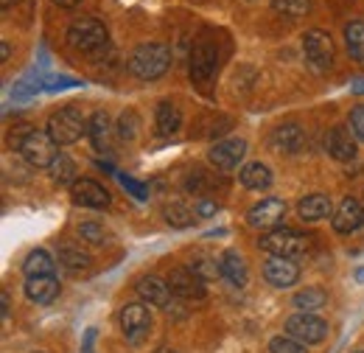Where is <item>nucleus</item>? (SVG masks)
<instances>
[{
    "mask_svg": "<svg viewBox=\"0 0 364 353\" xmlns=\"http://www.w3.org/2000/svg\"><path fill=\"white\" fill-rule=\"evenodd\" d=\"M87 137L95 146V152H109L112 149V124L107 112H92L90 124H87Z\"/></svg>",
    "mask_w": 364,
    "mask_h": 353,
    "instance_id": "nucleus-23",
    "label": "nucleus"
},
{
    "mask_svg": "<svg viewBox=\"0 0 364 353\" xmlns=\"http://www.w3.org/2000/svg\"><path fill=\"white\" fill-rule=\"evenodd\" d=\"M17 152H20V157H23L28 166H34V169H50L53 160L59 157L56 140L48 132H40V130H28V135L20 140Z\"/></svg>",
    "mask_w": 364,
    "mask_h": 353,
    "instance_id": "nucleus-5",
    "label": "nucleus"
},
{
    "mask_svg": "<svg viewBox=\"0 0 364 353\" xmlns=\"http://www.w3.org/2000/svg\"><path fill=\"white\" fill-rule=\"evenodd\" d=\"M264 278L274 289H289L300 280V266L294 264V258H277L269 255V261L264 264Z\"/></svg>",
    "mask_w": 364,
    "mask_h": 353,
    "instance_id": "nucleus-15",
    "label": "nucleus"
},
{
    "mask_svg": "<svg viewBox=\"0 0 364 353\" xmlns=\"http://www.w3.org/2000/svg\"><path fill=\"white\" fill-rule=\"evenodd\" d=\"M118 322H121L127 339L137 342V339L151 328V311H149L146 303H127V306L121 309V314H118Z\"/></svg>",
    "mask_w": 364,
    "mask_h": 353,
    "instance_id": "nucleus-14",
    "label": "nucleus"
},
{
    "mask_svg": "<svg viewBox=\"0 0 364 353\" xmlns=\"http://www.w3.org/2000/svg\"><path fill=\"white\" fill-rule=\"evenodd\" d=\"M92 339H95V328L87 331V337H85V351L82 353H92Z\"/></svg>",
    "mask_w": 364,
    "mask_h": 353,
    "instance_id": "nucleus-42",
    "label": "nucleus"
},
{
    "mask_svg": "<svg viewBox=\"0 0 364 353\" xmlns=\"http://www.w3.org/2000/svg\"><path fill=\"white\" fill-rule=\"evenodd\" d=\"M269 353H309L306 345L289 334H280V337H272L269 339Z\"/></svg>",
    "mask_w": 364,
    "mask_h": 353,
    "instance_id": "nucleus-33",
    "label": "nucleus"
},
{
    "mask_svg": "<svg viewBox=\"0 0 364 353\" xmlns=\"http://www.w3.org/2000/svg\"><path fill=\"white\" fill-rule=\"evenodd\" d=\"M219 269H222V278L228 280L230 286H247L250 280V272H247V261L238 250H225L222 258H219Z\"/></svg>",
    "mask_w": 364,
    "mask_h": 353,
    "instance_id": "nucleus-20",
    "label": "nucleus"
},
{
    "mask_svg": "<svg viewBox=\"0 0 364 353\" xmlns=\"http://www.w3.org/2000/svg\"><path fill=\"white\" fill-rule=\"evenodd\" d=\"M40 85L46 93H56V90H68V88H79L82 82L73 79V76H48V79H40Z\"/></svg>",
    "mask_w": 364,
    "mask_h": 353,
    "instance_id": "nucleus-37",
    "label": "nucleus"
},
{
    "mask_svg": "<svg viewBox=\"0 0 364 353\" xmlns=\"http://www.w3.org/2000/svg\"><path fill=\"white\" fill-rule=\"evenodd\" d=\"M261 250L277 258H300L309 250V238L291 227H277L261 236Z\"/></svg>",
    "mask_w": 364,
    "mask_h": 353,
    "instance_id": "nucleus-6",
    "label": "nucleus"
},
{
    "mask_svg": "<svg viewBox=\"0 0 364 353\" xmlns=\"http://www.w3.org/2000/svg\"><path fill=\"white\" fill-rule=\"evenodd\" d=\"M356 280H364V269H359V272H356Z\"/></svg>",
    "mask_w": 364,
    "mask_h": 353,
    "instance_id": "nucleus-47",
    "label": "nucleus"
},
{
    "mask_svg": "<svg viewBox=\"0 0 364 353\" xmlns=\"http://www.w3.org/2000/svg\"><path fill=\"white\" fill-rule=\"evenodd\" d=\"M109 43V34H107V26L95 17H82L76 23H70L68 28V45L79 53H101Z\"/></svg>",
    "mask_w": 364,
    "mask_h": 353,
    "instance_id": "nucleus-4",
    "label": "nucleus"
},
{
    "mask_svg": "<svg viewBox=\"0 0 364 353\" xmlns=\"http://www.w3.org/2000/svg\"><path fill=\"white\" fill-rule=\"evenodd\" d=\"M297 214H300V219L306 221H322L328 216H333V202L325 194H309V196L300 199Z\"/></svg>",
    "mask_w": 364,
    "mask_h": 353,
    "instance_id": "nucleus-21",
    "label": "nucleus"
},
{
    "mask_svg": "<svg viewBox=\"0 0 364 353\" xmlns=\"http://www.w3.org/2000/svg\"><path fill=\"white\" fill-rule=\"evenodd\" d=\"M325 149L333 160H353L356 157V137L348 127H333L328 132V140H325Z\"/></svg>",
    "mask_w": 364,
    "mask_h": 353,
    "instance_id": "nucleus-18",
    "label": "nucleus"
},
{
    "mask_svg": "<svg viewBox=\"0 0 364 353\" xmlns=\"http://www.w3.org/2000/svg\"><path fill=\"white\" fill-rule=\"evenodd\" d=\"M50 179L56 182V185H73L79 176H76V163L65 154V152H59V157L53 160V166H50Z\"/></svg>",
    "mask_w": 364,
    "mask_h": 353,
    "instance_id": "nucleus-28",
    "label": "nucleus"
},
{
    "mask_svg": "<svg viewBox=\"0 0 364 353\" xmlns=\"http://www.w3.org/2000/svg\"><path fill=\"white\" fill-rule=\"evenodd\" d=\"M286 334L300 339L303 345H319L325 337H328V322L317 317V314H306V311H297L286 320Z\"/></svg>",
    "mask_w": 364,
    "mask_h": 353,
    "instance_id": "nucleus-7",
    "label": "nucleus"
},
{
    "mask_svg": "<svg viewBox=\"0 0 364 353\" xmlns=\"http://www.w3.org/2000/svg\"><path fill=\"white\" fill-rule=\"evenodd\" d=\"M11 3H17V0H0V6H3V9H9Z\"/></svg>",
    "mask_w": 364,
    "mask_h": 353,
    "instance_id": "nucleus-46",
    "label": "nucleus"
},
{
    "mask_svg": "<svg viewBox=\"0 0 364 353\" xmlns=\"http://www.w3.org/2000/svg\"><path fill=\"white\" fill-rule=\"evenodd\" d=\"M193 211H196V216H216L219 205H216L213 199H199V202L193 205Z\"/></svg>",
    "mask_w": 364,
    "mask_h": 353,
    "instance_id": "nucleus-40",
    "label": "nucleus"
},
{
    "mask_svg": "<svg viewBox=\"0 0 364 353\" xmlns=\"http://www.w3.org/2000/svg\"><path fill=\"white\" fill-rule=\"evenodd\" d=\"M9 56H11V48L3 40V43H0V62H9Z\"/></svg>",
    "mask_w": 364,
    "mask_h": 353,
    "instance_id": "nucleus-43",
    "label": "nucleus"
},
{
    "mask_svg": "<svg viewBox=\"0 0 364 353\" xmlns=\"http://www.w3.org/2000/svg\"><path fill=\"white\" fill-rule=\"evenodd\" d=\"M166 280H168L171 292H174L177 297H182V300H202V297L208 295L205 280H202L199 275H193L188 266H177V269H171V275H168Z\"/></svg>",
    "mask_w": 364,
    "mask_h": 353,
    "instance_id": "nucleus-13",
    "label": "nucleus"
},
{
    "mask_svg": "<svg viewBox=\"0 0 364 353\" xmlns=\"http://www.w3.org/2000/svg\"><path fill=\"white\" fill-rule=\"evenodd\" d=\"M0 303H3V320H6V317H9V295H6V292L0 295Z\"/></svg>",
    "mask_w": 364,
    "mask_h": 353,
    "instance_id": "nucleus-44",
    "label": "nucleus"
},
{
    "mask_svg": "<svg viewBox=\"0 0 364 353\" xmlns=\"http://www.w3.org/2000/svg\"><path fill=\"white\" fill-rule=\"evenodd\" d=\"M70 199L82 208H92V211H101V208H109L112 196L109 191L95 182V179H87V176H79L73 185H70Z\"/></svg>",
    "mask_w": 364,
    "mask_h": 353,
    "instance_id": "nucleus-11",
    "label": "nucleus"
},
{
    "mask_svg": "<svg viewBox=\"0 0 364 353\" xmlns=\"http://www.w3.org/2000/svg\"><path fill=\"white\" fill-rule=\"evenodd\" d=\"M171 48L166 43H143L129 56V73L140 82H154L171 68Z\"/></svg>",
    "mask_w": 364,
    "mask_h": 353,
    "instance_id": "nucleus-1",
    "label": "nucleus"
},
{
    "mask_svg": "<svg viewBox=\"0 0 364 353\" xmlns=\"http://www.w3.org/2000/svg\"><path fill=\"white\" fill-rule=\"evenodd\" d=\"M247 157V140L244 137H228V140H219L210 146L208 152V160L213 169L219 172H232L238 169V163Z\"/></svg>",
    "mask_w": 364,
    "mask_h": 353,
    "instance_id": "nucleus-10",
    "label": "nucleus"
},
{
    "mask_svg": "<svg viewBox=\"0 0 364 353\" xmlns=\"http://www.w3.org/2000/svg\"><path fill=\"white\" fill-rule=\"evenodd\" d=\"M286 216V202L277 196H264L247 211V224L255 230H277Z\"/></svg>",
    "mask_w": 364,
    "mask_h": 353,
    "instance_id": "nucleus-9",
    "label": "nucleus"
},
{
    "mask_svg": "<svg viewBox=\"0 0 364 353\" xmlns=\"http://www.w3.org/2000/svg\"><path fill=\"white\" fill-rule=\"evenodd\" d=\"M269 143H272V149H277V152L297 154L303 149V143H306V132L300 130V124H280L269 135Z\"/></svg>",
    "mask_w": 364,
    "mask_h": 353,
    "instance_id": "nucleus-19",
    "label": "nucleus"
},
{
    "mask_svg": "<svg viewBox=\"0 0 364 353\" xmlns=\"http://www.w3.org/2000/svg\"><path fill=\"white\" fill-rule=\"evenodd\" d=\"M135 289L143 303H149V306H154V309L171 311V297H174V292H171L168 280H163V278H157V275H143V278L137 280Z\"/></svg>",
    "mask_w": 364,
    "mask_h": 353,
    "instance_id": "nucleus-12",
    "label": "nucleus"
},
{
    "mask_svg": "<svg viewBox=\"0 0 364 353\" xmlns=\"http://www.w3.org/2000/svg\"><path fill=\"white\" fill-rule=\"evenodd\" d=\"M157 353H177V351H168V348H163V351H157Z\"/></svg>",
    "mask_w": 364,
    "mask_h": 353,
    "instance_id": "nucleus-48",
    "label": "nucleus"
},
{
    "mask_svg": "<svg viewBox=\"0 0 364 353\" xmlns=\"http://www.w3.org/2000/svg\"><path fill=\"white\" fill-rule=\"evenodd\" d=\"M345 45H348V53L356 59V62H364V23L362 20H350L345 26Z\"/></svg>",
    "mask_w": 364,
    "mask_h": 353,
    "instance_id": "nucleus-27",
    "label": "nucleus"
},
{
    "mask_svg": "<svg viewBox=\"0 0 364 353\" xmlns=\"http://www.w3.org/2000/svg\"><path fill=\"white\" fill-rule=\"evenodd\" d=\"M238 179H241V185L250 188V191H267L274 182L272 169H269L267 163H247V166L238 172Z\"/></svg>",
    "mask_w": 364,
    "mask_h": 353,
    "instance_id": "nucleus-24",
    "label": "nucleus"
},
{
    "mask_svg": "<svg viewBox=\"0 0 364 353\" xmlns=\"http://www.w3.org/2000/svg\"><path fill=\"white\" fill-rule=\"evenodd\" d=\"M26 297L37 306H48L59 297V280L53 275H37V278H26V286H23Z\"/></svg>",
    "mask_w": 364,
    "mask_h": 353,
    "instance_id": "nucleus-17",
    "label": "nucleus"
},
{
    "mask_svg": "<svg viewBox=\"0 0 364 353\" xmlns=\"http://www.w3.org/2000/svg\"><path fill=\"white\" fill-rule=\"evenodd\" d=\"M140 130V118H137L135 110H127V112H121V118H118V135L124 137V140H132Z\"/></svg>",
    "mask_w": 364,
    "mask_h": 353,
    "instance_id": "nucleus-35",
    "label": "nucleus"
},
{
    "mask_svg": "<svg viewBox=\"0 0 364 353\" xmlns=\"http://www.w3.org/2000/svg\"><path fill=\"white\" fill-rule=\"evenodd\" d=\"M79 236H82L85 241L95 244V247L107 244V230H104L101 224H95V221H85V224H79Z\"/></svg>",
    "mask_w": 364,
    "mask_h": 353,
    "instance_id": "nucleus-36",
    "label": "nucleus"
},
{
    "mask_svg": "<svg viewBox=\"0 0 364 353\" xmlns=\"http://www.w3.org/2000/svg\"><path fill=\"white\" fill-rule=\"evenodd\" d=\"M272 9L280 17L297 20V17H306L311 11V0H272Z\"/></svg>",
    "mask_w": 364,
    "mask_h": 353,
    "instance_id": "nucleus-29",
    "label": "nucleus"
},
{
    "mask_svg": "<svg viewBox=\"0 0 364 353\" xmlns=\"http://www.w3.org/2000/svg\"><path fill=\"white\" fill-rule=\"evenodd\" d=\"M59 264L70 272H79V269H87L90 266V255L82 253L79 247H62L59 250Z\"/></svg>",
    "mask_w": 364,
    "mask_h": 353,
    "instance_id": "nucleus-30",
    "label": "nucleus"
},
{
    "mask_svg": "<svg viewBox=\"0 0 364 353\" xmlns=\"http://www.w3.org/2000/svg\"><path fill=\"white\" fill-rule=\"evenodd\" d=\"M185 188H188V191H193L196 196L208 199V194H210V188H213V179L205 174V172H191L188 179H185Z\"/></svg>",
    "mask_w": 364,
    "mask_h": 353,
    "instance_id": "nucleus-34",
    "label": "nucleus"
},
{
    "mask_svg": "<svg viewBox=\"0 0 364 353\" xmlns=\"http://www.w3.org/2000/svg\"><path fill=\"white\" fill-rule=\"evenodd\" d=\"M112 174L118 176V182L135 196L137 202H143V199H149V188L143 185V182H137V179H132V176H127V174H121V172H112Z\"/></svg>",
    "mask_w": 364,
    "mask_h": 353,
    "instance_id": "nucleus-38",
    "label": "nucleus"
},
{
    "mask_svg": "<svg viewBox=\"0 0 364 353\" xmlns=\"http://www.w3.org/2000/svg\"><path fill=\"white\" fill-rule=\"evenodd\" d=\"M350 90H353L356 95H362V93H364V79H356V82H353V88H350Z\"/></svg>",
    "mask_w": 364,
    "mask_h": 353,
    "instance_id": "nucleus-45",
    "label": "nucleus"
},
{
    "mask_svg": "<svg viewBox=\"0 0 364 353\" xmlns=\"http://www.w3.org/2000/svg\"><path fill=\"white\" fill-rule=\"evenodd\" d=\"M188 269H191L193 275H199L202 280H213L216 275H222L219 261H216V258H210V255H193V258H191V264H188Z\"/></svg>",
    "mask_w": 364,
    "mask_h": 353,
    "instance_id": "nucleus-31",
    "label": "nucleus"
},
{
    "mask_svg": "<svg viewBox=\"0 0 364 353\" xmlns=\"http://www.w3.org/2000/svg\"><path fill=\"white\" fill-rule=\"evenodd\" d=\"M163 216H166L168 224H174V227H188V224H193L196 211H191V208H188V205H182V202H171V205H166Z\"/></svg>",
    "mask_w": 364,
    "mask_h": 353,
    "instance_id": "nucleus-32",
    "label": "nucleus"
},
{
    "mask_svg": "<svg viewBox=\"0 0 364 353\" xmlns=\"http://www.w3.org/2000/svg\"><path fill=\"white\" fill-rule=\"evenodd\" d=\"M53 6H59V9H76L82 0H50Z\"/></svg>",
    "mask_w": 364,
    "mask_h": 353,
    "instance_id": "nucleus-41",
    "label": "nucleus"
},
{
    "mask_svg": "<svg viewBox=\"0 0 364 353\" xmlns=\"http://www.w3.org/2000/svg\"><path fill=\"white\" fill-rule=\"evenodd\" d=\"M331 224H333V230L342 233V236L359 230V227L364 224V205L359 202V199H353V196H345V199L339 202V208L333 211Z\"/></svg>",
    "mask_w": 364,
    "mask_h": 353,
    "instance_id": "nucleus-16",
    "label": "nucleus"
},
{
    "mask_svg": "<svg viewBox=\"0 0 364 353\" xmlns=\"http://www.w3.org/2000/svg\"><path fill=\"white\" fill-rule=\"evenodd\" d=\"M34 353H43V351H34Z\"/></svg>",
    "mask_w": 364,
    "mask_h": 353,
    "instance_id": "nucleus-49",
    "label": "nucleus"
},
{
    "mask_svg": "<svg viewBox=\"0 0 364 353\" xmlns=\"http://www.w3.org/2000/svg\"><path fill=\"white\" fill-rule=\"evenodd\" d=\"M350 132H353L356 140H362L364 143V104H359V107L350 110Z\"/></svg>",
    "mask_w": 364,
    "mask_h": 353,
    "instance_id": "nucleus-39",
    "label": "nucleus"
},
{
    "mask_svg": "<svg viewBox=\"0 0 364 353\" xmlns=\"http://www.w3.org/2000/svg\"><path fill=\"white\" fill-rule=\"evenodd\" d=\"M182 127V112L174 101H160L157 104V112H154V130L163 137H171L177 135Z\"/></svg>",
    "mask_w": 364,
    "mask_h": 353,
    "instance_id": "nucleus-22",
    "label": "nucleus"
},
{
    "mask_svg": "<svg viewBox=\"0 0 364 353\" xmlns=\"http://www.w3.org/2000/svg\"><path fill=\"white\" fill-rule=\"evenodd\" d=\"M356 353H364V351H356Z\"/></svg>",
    "mask_w": 364,
    "mask_h": 353,
    "instance_id": "nucleus-50",
    "label": "nucleus"
},
{
    "mask_svg": "<svg viewBox=\"0 0 364 353\" xmlns=\"http://www.w3.org/2000/svg\"><path fill=\"white\" fill-rule=\"evenodd\" d=\"M303 53H306V59H309V65H311L314 70H328V68L333 65V56H336L331 34L322 31V28L306 31V34H303Z\"/></svg>",
    "mask_w": 364,
    "mask_h": 353,
    "instance_id": "nucleus-8",
    "label": "nucleus"
},
{
    "mask_svg": "<svg viewBox=\"0 0 364 353\" xmlns=\"http://www.w3.org/2000/svg\"><path fill=\"white\" fill-rule=\"evenodd\" d=\"M87 118L76 110V107H62L48 118L46 132L56 140V146H73L82 140V135H87Z\"/></svg>",
    "mask_w": 364,
    "mask_h": 353,
    "instance_id": "nucleus-3",
    "label": "nucleus"
},
{
    "mask_svg": "<svg viewBox=\"0 0 364 353\" xmlns=\"http://www.w3.org/2000/svg\"><path fill=\"white\" fill-rule=\"evenodd\" d=\"M188 73L193 85H210L213 76L219 73V43L210 34H202L193 48H191V59H188Z\"/></svg>",
    "mask_w": 364,
    "mask_h": 353,
    "instance_id": "nucleus-2",
    "label": "nucleus"
},
{
    "mask_svg": "<svg viewBox=\"0 0 364 353\" xmlns=\"http://www.w3.org/2000/svg\"><path fill=\"white\" fill-rule=\"evenodd\" d=\"M53 269H56V261H53V255H50L48 250H31V253H28V258L23 261V272H26V278L53 275Z\"/></svg>",
    "mask_w": 364,
    "mask_h": 353,
    "instance_id": "nucleus-25",
    "label": "nucleus"
},
{
    "mask_svg": "<svg viewBox=\"0 0 364 353\" xmlns=\"http://www.w3.org/2000/svg\"><path fill=\"white\" fill-rule=\"evenodd\" d=\"M291 303H294V309L306 311V314H314V311H319L328 303V295H325V289H319V286H306L303 292L294 295Z\"/></svg>",
    "mask_w": 364,
    "mask_h": 353,
    "instance_id": "nucleus-26",
    "label": "nucleus"
}]
</instances>
